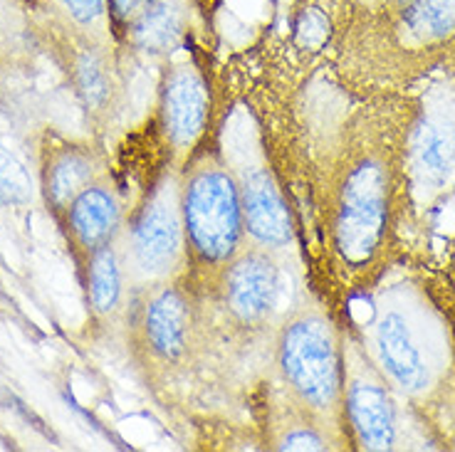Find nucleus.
<instances>
[{
    "label": "nucleus",
    "mask_w": 455,
    "mask_h": 452,
    "mask_svg": "<svg viewBox=\"0 0 455 452\" xmlns=\"http://www.w3.org/2000/svg\"><path fill=\"white\" fill-rule=\"evenodd\" d=\"M273 363L290 403L347 440V349L334 319L315 306L290 314L275 334Z\"/></svg>",
    "instance_id": "7ed1b4c3"
},
{
    "label": "nucleus",
    "mask_w": 455,
    "mask_h": 452,
    "mask_svg": "<svg viewBox=\"0 0 455 452\" xmlns=\"http://www.w3.org/2000/svg\"><path fill=\"white\" fill-rule=\"evenodd\" d=\"M403 139V136H401ZM401 139L369 131L347 148L327 203V238L344 280L359 284L379 274L406 198Z\"/></svg>",
    "instance_id": "f257e3e1"
},
{
    "label": "nucleus",
    "mask_w": 455,
    "mask_h": 452,
    "mask_svg": "<svg viewBox=\"0 0 455 452\" xmlns=\"http://www.w3.org/2000/svg\"><path fill=\"white\" fill-rule=\"evenodd\" d=\"M344 438L362 450H396L403 440L401 398L376 371L356 339L344 337Z\"/></svg>",
    "instance_id": "6e6552de"
},
{
    "label": "nucleus",
    "mask_w": 455,
    "mask_h": 452,
    "mask_svg": "<svg viewBox=\"0 0 455 452\" xmlns=\"http://www.w3.org/2000/svg\"><path fill=\"white\" fill-rule=\"evenodd\" d=\"M126 218H129V210H126L124 198L119 188L109 181V173H107L104 178L92 183L90 188H84L65 208V213L57 218V223L65 233L72 258L80 265L92 252L119 242Z\"/></svg>",
    "instance_id": "ddd939ff"
},
{
    "label": "nucleus",
    "mask_w": 455,
    "mask_h": 452,
    "mask_svg": "<svg viewBox=\"0 0 455 452\" xmlns=\"http://www.w3.org/2000/svg\"><path fill=\"white\" fill-rule=\"evenodd\" d=\"M107 176L100 148L87 141L47 139L40 154V193L55 220L92 183Z\"/></svg>",
    "instance_id": "4468645a"
},
{
    "label": "nucleus",
    "mask_w": 455,
    "mask_h": 452,
    "mask_svg": "<svg viewBox=\"0 0 455 452\" xmlns=\"http://www.w3.org/2000/svg\"><path fill=\"white\" fill-rule=\"evenodd\" d=\"M124 317L126 341L144 369L166 373L188 361L198 334V306L179 280L134 289Z\"/></svg>",
    "instance_id": "423d86ee"
},
{
    "label": "nucleus",
    "mask_w": 455,
    "mask_h": 452,
    "mask_svg": "<svg viewBox=\"0 0 455 452\" xmlns=\"http://www.w3.org/2000/svg\"><path fill=\"white\" fill-rule=\"evenodd\" d=\"M186 258L204 277H213L248 245L235 173L226 161L201 156L181 173Z\"/></svg>",
    "instance_id": "20e7f679"
},
{
    "label": "nucleus",
    "mask_w": 455,
    "mask_h": 452,
    "mask_svg": "<svg viewBox=\"0 0 455 452\" xmlns=\"http://www.w3.org/2000/svg\"><path fill=\"white\" fill-rule=\"evenodd\" d=\"M406 195L431 208L455 188V90L435 87L411 116L401 139Z\"/></svg>",
    "instance_id": "0eeeda50"
},
{
    "label": "nucleus",
    "mask_w": 455,
    "mask_h": 452,
    "mask_svg": "<svg viewBox=\"0 0 455 452\" xmlns=\"http://www.w3.org/2000/svg\"><path fill=\"white\" fill-rule=\"evenodd\" d=\"M356 341L401 400L426 408L448 396L451 331L421 287L394 282L376 289Z\"/></svg>",
    "instance_id": "f03ea898"
},
{
    "label": "nucleus",
    "mask_w": 455,
    "mask_h": 452,
    "mask_svg": "<svg viewBox=\"0 0 455 452\" xmlns=\"http://www.w3.org/2000/svg\"><path fill=\"white\" fill-rule=\"evenodd\" d=\"M191 28V0H154L137 18L119 47L144 57H169Z\"/></svg>",
    "instance_id": "f3484780"
},
{
    "label": "nucleus",
    "mask_w": 455,
    "mask_h": 452,
    "mask_svg": "<svg viewBox=\"0 0 455 452\" xmlns=\"http://www.w3.org/2000/svg\"><path fill=\"white\" fill-rule=\"evenodd\" d=\"M57 5L65 15V25H69L72 30L114 43L107 0H57Z\"/></svg>",
    "instance_id": "6ab92c4d"
},
{
    "label": "nucleus",
    "mask_w": 455,
    "mask_h": 452,
    "mask_svg": "<svg viewBox=\"0 0 455 452\" xmlns=\"http://www.w3.org/2000/svg\"><path fill=\"white\" fill-rule=\"evenodd\" d=\"M154 0H107V12H109V28H112L114 43L119 45L126 30L137 23V18L147 11Z\"/></svg>",
    "instance_id": "412c9836"
},
{
    "label": "nucleus",
    "mask_w": 455,
    "mask_h": 452,
    "mask_svg": "<svg viewBox=\"0 0 455 452\" xmlns=\"http://www.w3.org/2000/svg\"><path fill=\"white\" fill-rule=\"evenodd\" d=\"M211 119V90L191 59H176L164 69L156 122L173 161H186L201 144Z\"/></svg>",
    "instance_id": "9b49d317"
},
{
    "label": "nucleus",
    "mask_w": 455,
    "mask_h": 452,
    "mask_svg": "<svg viewBox=\"0 0 455 452\" xmlns=\"http://www.w3.org/2000/svg\"><path fill=\"white\" fill-rule=\"evenodd\" d=\"M132 289L179 280L188 267L181 215V173L169 169L129 210L119 238Z\"/></svg>",
    "instance_id": "39448f33"
},
{
    "label": "nucleus",
    "mask_w": 455,
    "mask_h": 452,
    "mask_svg": "<svg viewBox=\"0 0 455 452\" xmlns=\"http://www.w3.org/2000/svg\"><path fill=\"white\" fill-rule=\"evenodd\" d=\"M23 37L18 0H0V50H15Z\"/></svg>",
    "instance_id": "4be33fe9"
},
{
    "label": "nucleus",
    "mask_w": 455,
    "mask_h": 452,
    "mask_svg": "<svg viewBox=\"0 0 455 452\" xmlns=\"http://www.w3.org/2000/svg\"><path fill=\"white\" fill-rule=\"evenodd\" d=\"M228 166L238 181L248 242L273 252L287 248L295 238L292 215L260 148H238Z\"/></svg>",
    "instance_id": "f8f14e48"
},
{
    "label": "nucleus",
    "mask_w": 455,
    "mask_h": 452,
    "mask_svg": "<svg viewBox=\"0 0 455 452\" xmlns=\"http://www.w3.org/2000/svg\"><path fill=\"white\" fill-rule=\"evenodd\" d=\"M77 267L90 319L97 327H112L116 319L124 317L129 299L134 294L119 242L92 252Z\"/></svg>",
    "instance_id": "dca6fc26"
},
{
    "label": "nucleus",
    "mask_w": 455,
    "mask_h": 452,
    "mask_svg": "<svg viewBox=\"0 0 455 452\" xmlns=\"http://www.w3.org/2000/svg\"><path fill=\"white\" fill-rule=\"evenodd\" d=\"M68 28L62 45V65L69 84L92 124H109L124 102V75L112 40H100Z\"/></svg>",
    "instance_id": "9d476101"
},
{
    "label": "nucleus",
    "mask_w": 455,
    "mask_h": 452,
    "mask_svg": "<svg viewBox=\"0 0 455 452\" xmlns=\"http://www.w3.org/2000/svg\"><path fill=\"white\" fill-rule=\"evenodd\" d=\"M30 176L20 161L0 147V205H18L30 198Z\"/></svg>",
    "instance_id": "aec40b11"
},
{
    "label": "nucleus",
    "mask_w": 455,
    "mask_h": 452,
    "mask_svg": "<svg viewBox=\"0 0 455 452\" xmlns=\"http://www.w3.org/2000/svg\"><path fill=\"white\" fill-rule=\"evenodd\" d=\"M379 25V33L401 59L421 62L455 43V0H411Z\"/></svg>",
    "instance_id": "2eb2a0df"
},
{
    "label": "nucleus",
    "mask_w": 455,
    "mask_h": 452,
    "mask_svg": "<svg viewBox=\"0 0 455 452\" xmlns=\"http://www.w3.org/2000/svg\"><path fill=\"white\" fill-rule=\"evenodd\" d=\"M334 442H344L327 425H322L319 420H315L307 413L297 410L295 416L287 420V425H280L277 428V435H275V445L277 450H330Z\"/></svg>",
    "instance_id": "a211bd4d"
},
{
    "label": "nucleus",
    "mask_w": 455,
    "mask_h": 452,
    "mask_svg": "<svg viewBox=\"0 0 455 452\" xmlns=\"http://www.w3.org/2000/svg\"><path fill=\"white\" fill-rule=\"evenodd\" d=\"M216 292L226 317L235 327H265L277 312L283 294V272L273 250L245 245L216 274Z\"/></svg>",
    "instance_id": "1a4fd4ad"
}]
</instances>
